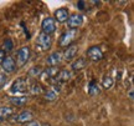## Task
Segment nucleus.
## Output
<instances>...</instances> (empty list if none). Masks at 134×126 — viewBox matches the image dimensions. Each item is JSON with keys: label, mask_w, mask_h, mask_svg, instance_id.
Masks as SVG:
<instances>
[{"label": "nucleus", "mask_w": 134, "mask_h": 126, "mask_svg": "<svg viewBox=\"0 0 134 126\" xmlns=\"http://www.w3.org/2000/svg\"><path fill=\"white\" fill-rule=\"evenodd\" d=\"M29 90V84H27V79L26 78H19L16 79L11 87H10V91L11 94H16L21 96V94H25V92Z\"/></svg>", "instance_id": "obj_1"}, {"label": "nucleus", "mask_w": 134, "mask_h": 126, "mask_svg": "<svg viewBox=\"0 0 134 126\" xmlns=\"http://www.w3.org/2000/svg\"><path fill=\"white\" fill-rule=\"evenodd\" d=\"M76 38H77V29H68L60 36L58 45L61 48H68L70 45H72L73 40Z\"/></svg>", "instance_id": "obj_2"}, {"label": "nucleus", "mask_w": 134, "mask_h": 126, "mask_svg": "<svg viewBox=\"0 0 134 126\" xmlns=\"http://www.w3.org/2000/svg\"><path fill=\"white\" fill-rule=\"evenodd\" d=\"M51 45H52L51 36L43 34L42 31H41L38 34L37 39H36V46H37V49H40L41 51H46V50H48V49L51 48Z\"/></svg>", "instance_id": "obj_3"}, {"label": "nucleus", "mask_w": 134, "mask_h": 126, "mask_svg": "<svg viewBox=\"0 0 134 126\" xmlns=\"http://www.w3.org/2000/svg\"><path fill=\"white\" fill-rule=\"evenodd\" d=\"M30 59V48L24 46V48L19 49V51L16 53V66H24Z\"/></svg>", "instance_id": "obj_4"}, {"label": "nucleus", "mask_w": 134, "mask_h": 126, "mask_svg": "<svg viewBox=\"0 0 134 126\" xmlns=\"http://www.w3.org/2000/svg\"><path fill=\"white\" fill-rule=\"evenodd\" d=\"M41 29H42V33L46 35H51L52 33H55L56 30V21L51 16H47L42 20L41 23Z\"/></svg>", "instance_id": "obj_5"}, {"label": "nucleus", "mask_w": 134, "mask_h": 126, "mask_svg": "<svg viewBox=\"0 0 134 126\" xmlns=\"http://www.w3.org/2000/svg\"><path fill=\"white\" fill-rule=\"evenodd\" d=\"M87 56L90 60L92 61H100L102 59H103V51H102V49L99 46H97V45H93L91 48H88L87 50Z\"/></svg>", "instance_id": "obj_6"}, {"label": "nucleus", "mask_w": 134, "mask_h": 126, "mask_svg": "<svg viewBox=\"0 0 134 126\" xmlns=\"http://www.w3.org/2000/svg\"><path fill=\"white\" fill-rule=\"evenodd\" d=\"M83 24V16L81 14H72L67 19V26L68 29H77Z\"/></svg>", "instance_id": "obj_7"}, {"label": "nucleus", "mask_w": 134, "mask_h": 126, "mask_svg": "<svg viewBox=\"0 0 134 126\" xmlns=\"http://www.w3.org/2000/svg\"><path fill=\"white\" fill-rule=\"evenodd\" d=\"M34 120V112L30 110H24V111L19 112L16 117H15V121L18 124H27V122L32 121Z\"/></svg>", "instance_id": "obj_8"}, {"label": "nucleus", "mask_w": 134, "mask_h": 126, "mask_svg": "<svg viewBox=\"0 0 134 126\" xmlns=\"http://www.w3.org/2000/svg\"><path fill=\"white\" fill-rule=\"evenodd\" d=\"M60 73V70H58L57 66H48L47 69H45V70H42V73H41V78L43 79V80H53V79L57 76V74Z\"/></svg>", "instance_id": "obj_9"}, {"label": "nucleus", "mask_w": 134, "mask_h": 126, "mask_svg": "<svg viewBox=\"0 0 134 126\" xmlns=\"http://www.w3.org/2000/svg\"><path fill=\"white\" fill-rule=\"evenodd\" d=\"M1 68H3V70H4L5 73H13L15 69H16V64H15V60L13 56H5L4 61H3V64H1Z\"/></svg>", "instance_id": "obj_10"}, {"label": "nucleus", "mask_w": 134, "mask_h": 126, "mask_svg": "<svg viewBox=\"0 0 134 126\" xmlns=\"http://www.w3.org/2000/svg\"><path fill=\"white\" fill-rule=\"evenodd\" d=\"M71 78H72V71L65 69V70H61V71L57 74V76L53 79L52 81L58 83V84H62V83H67L68 80H71Z\"/></svg>", "instance_id": "obj_11"}, {"label": "nucleus", "mask_w": 134, "mask_h": 126, "mask_svg": "<svg viewBox=\"0 0 134 126\" xmlns=\"http://www.w3.org/2000/svg\"><path fill=\"white\" fill-rule=\"evenodd\" d=\"M77 50H78L77 45H70V46H68V48H66V50L63 51L62 59H65L66 61H71L72 59L77 55Z\"/></svg>", "instance_id": "obj_12"}, {"label": "nucleus", "mask_w": 134, "mask_h": 126, "mask_svg": "<svg viewBox=\"0 0 134 126\" xmlns=\"http://www.w3.org/2000/svg\"><path fill=\"white\" fill-rule=\"evenodd\" d=\"M62 60V53L61 51H55L47 58V65L48 66H57L58 63Z\"/></svg>", "instance_id": "obj_13"}, {"label": "nucleus", "mask_w": 134, "mask_h": 126, "mask_svg": "<svg viewBox=\"0 0 134 126\" xmlns=\"http://www.w3.org/2000/svg\"><path fill=\"white\" fill-rule=\"evenodd\" d=\"M68 10L66 8H60L55 11V19L57 20L58 23H66L68 19Z\"/></svg>", "instance_id": "obj_14"}, {"label": "nucleus", "mask_w": 134, "mask_h": 126, "mask_svg": "<svg viewBox=\"0 0 134 126\" xmlns=\"http://www.w3.org/2000/svg\"><path fill=\"white\" fill-rule=\"evenodd\" d=\"M29 101V97L27 96H14V97H9V102L11 105H14L16 107H21L26 105V102Z\"/></svg>", "instance_id": "obj_15"}, {"label": "nucleus", "mask_w": 134, "mask_h": 126, "mask_svg": "<svg viewBox=\"0 0 134 126\" xmlns=\"http://www.w3.org/2000/svg\"><path fill=\"white\" fill-rule=\"evenodd\" d=\"M87 65V60L85 58H78L76 60H73L72 61V65L71 68L73 71H81L82 69H85Z\"/></svg>", "instance_id": "obj_16"}, {"label": "nucleus", "mask_w": 134, "mask_h": 126, "mask_svg": "<svg viewBox=\"0 0 134 126\" xmlns=\"http://www.w3.org/2000/svg\"><path fill=\"white\" fill-rule=\"evenodd\" d=\"M14 114V110L9 106H0V121H4L9 119Z\"/></svg>", "instance_id": "obj_17"}, {"label": "nucleus", "mask_w": 134, "mask_h": 126, "mask_svg": "<svg viewBox=\"0 0 134 126\" xmlns=\"http://www.w3.org/2000/svg\"><path fill=\"white\" fill-rule=\"evenodd\" d=\"M30 92L32 94V95H41V94H43V87L42 85L40 83H37V81H35V83H32V85L29 87Z\"/></svg>", "instance_id": "obj_18"}, {"label": "nucleus", "mask_w": 134, "mask_h": 126, "mask_svg": "<svg viewBox=\"0 0 134 126\" xmlns=\"http://www.w3.org/2000/svg\"><path fill=\"white\" fill-rule=\"evenodd\" d=\"M88 94L91 96H96V95L99 94V86L97 85L96 80H91V83L88 85Z\"/></svg>", "instance_id": "obj_19"}, {"label": "nucleus", "mask_w": 134, "mask_h": 126, "mask_svg": "<svg viewBox=\"0 0 134 126\" xmlns=\"http://www.w3.org/2000/svg\"><path fill=\"white\" fill-rule=\"evenodd\" d=\"M58 96V92L55 90V89H50L47 91L45 92V99L47 100V101H53V100H56Z\"/></svg>", "instance_id": "obj_20"}, {"label": "nucleus", "mask_w": 134, "mask_h": 126, "mask_svg": "<svg viewBox=\"0 0 134 126\" xmlns=\"http://www.w3.org/2000/svg\"><path fill=\"white\" fill-rule=\"evenodd\" d=\"M113 84H114V81H113V79L110 78L109 75H105L104 78H103L102 85H103V87H104V89H112Z\"/></svg>", "instance_id": "obj_21"}, {"label": "nucleus", "mask_w": 134, "mask_h": 126, "mask_svg": "<svg viewBox=\"0 0 134 126\" xmlns=\"http://www.w3.org/2000/svg\"><path fill=\"white\" fill-rule=\"evenodd\" d=\"M13 48H14V43H13V40L11 39H5L4 43H3V51H11L13 50Z\"/></svg>", "instance_id": "obj_22"}, {"label": "nucleus", "mask_w": 134, "mask_h": 126, "mask_svg": "<svg viewBox=\"0 0 134 126\" xmlns=\"http://www.w3.org/2000/svg\"><path fill=\"white\" fill-rule=\"evenodd\" d=\"M42 68H38V66H35V68H31L29 70V76H31V78H38L40 75H41V73H42Z\"/></svg>", "instance_id": "obj_23"}, {"label": "nucleus", "mask_w": 134, "mask_h": 126, "mask_svg": "<svg viewBox=\"0 0 134 126\" xmlns=\"http://www.w3.org/2000/svg\"><path fill=\"white\" fill-rule=\"evenodd\" d=\"M5 81H6V75L4 73H0V87L4 85Z\"/></svg>", "instance_id": "obj_24"}, {"label": "nucleus", "mask_w": 134, "mask_h": 126, "mask_svg": "<svg viewBox=\"0 0 134 126\" xmlns=\"http://www.w3.org/2000/svg\"><path fill=\"white\" fill-rule=\"evenodd\" d=\"M85 4H86V1H83V0H81V1H78L77 3V8L81 10H86V6H85Z\"/></svg>", "instance_id": "obj_25"}, {"label": "nucleus", "mask_w": 134, "mask_h": 126, "mask_svg": "<svg viewBox=\"0 0 134 126\" xmlns=\"http://www.w3.org/2000/svg\"><path fill=\"white\" fill-rule=\"evenodd\" d=\"M25 126H42V124H40L38 121H30L27 122V124H25Z\"/></svg>", "instance_id": "obj_26"}, {"label": "nucleus", "mask_w": 134, "mask_h": 126, "mask_svg": "<svg viewBox=\"0 0 134 126\" xmlns=\"http://www.w3.org/2000/svg\"><path fill=\"white\" fill-rule=\"evenodd\" d=\"M4 59H5V53L3 50H0V66H1V64L4 61Z\"/></svg>", "instance_id": "obj_27"}, {"label": "nucleus", "mask_w": 134, "mask_h": 126, "mask_svg": "<svg viewBox=\"0 0 134 126\" xmlns=\"http://www.w3.org/2000/svg\"><path fill=\"white\" fill-rule=\"evenodd\" d=\"M129 99L130 100H133V89H130L129 90Z\"/></svg>", "instance_id": "obj_28"}, {"label": "nucleus", "mask_w": 134, "mask_h": 126, "mask_svg": "<svg viewBox=\"0 0 134 126\" xmlns=\"http://www.w3.org/2000/svg\"><path fill=\"white\" fill-rule=\"evenodd\" d=\"M42 126H50V124H42Z\"/></svg>", "instance_id": "obj_29"}]
</instances>
